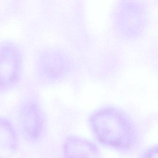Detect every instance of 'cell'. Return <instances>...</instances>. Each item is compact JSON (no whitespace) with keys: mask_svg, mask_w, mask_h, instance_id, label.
Returning a JSON list of instances; mask_svg holds the SVG:
<instances>
[{"mask_svg":"<svg viewBox=\"0 0 158 158\" xmlns=\"http://www.w3.org/2000/svg\"><path fill=\"white\" fill-rule=\"evenodd\" d=\"M41 113L35 104L26 105L22 112V126L26 136L29 139H36L41 134L43 125Z\"/></svg>","mask_w":158,"mask_h":158,"instance_id":"1","label":"cell"},{"mask_svg":"<svg viewBox=\"0 0 158 158\" xmlns=\"http://www.w3.org/2000/svg\"><path fill=\"white\" fill-rule=\"evenodd\" d=\"M0 54V85H7L15 79L20 68V59L16 51L5 49Z\"/></svg>","mask_w":158,"mask_h":158,"instance_id":"2","label":"cell"},{"mask_svg":"<svg viewBox=\"0 0 158 158\" xmlns=\"http://www.w3.org/2000/svg\"><path fill=\"white\" fill-rule=\"evenodd\" d=\"M14 135L13 131L10 125L7 122L3 121H0V144L3 140L4 144H6L8 141L10 144V141H13Z\"/></svg>","mask_w":158,"mask_h":158,"instance_id":"3","label":"cell"}]
</instances>
